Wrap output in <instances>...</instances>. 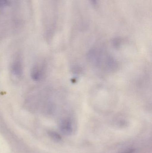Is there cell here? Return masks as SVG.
<instances>
[{
	"mask_svg": "<svg viewBox=\"0 0 152 153\" xmlns=\"http://www.w3.org/2000/svg\"><path fill=\"white\" fill-rule=\"evenodd\" d=\"M12 73L17 76H21L23 73V66L21 58L20 56H17L14 58L11 65Z\"/></svg>",
	"mask_w": 152,
	"mask_h": 153,
	"instance_id": "1",
	"label": "cell"
},
{
	"mask_svg": "<svg viewBox=\"0 0 152 153\" xmlns=\"http://www.w3.org/2000/svg\"><path fill=\"white\" fill-rule=\"evenodd\" d=\"M60 126L62 132L65 134L70 135L73 132L72 124L68 120H63L61 123Z\"/></svg>",
	"mask_w": 152,
	"mask_h": 153,
	"instance_id": "2",
	"label": "cell"
},
{
	"mask_svg": "<svg viewBox=\"0 0 152 153\" xmlns=\"http://www.w3.org/2000/svg\"><path fill=\"white\" fill-rule=\"evenodd\" d=\"M30 74L31 77L34 81H38L42 77V68H40L37 65L33 66L31 70Z\"/></svg>",
	"mask_w": 152,
	"mask_h": 153,
	"instance_id": "3",
	"label": "cell"
},
{
	"mask_svg": "<svg viewBox=\"0 0 152 153\" xmlns=\"http://www.w3.org/2000/svg\"><path fill=\"white\" fill-rule=\"evenodd\" d=\"M50 135L51 137L55 141H59L61 140V137L60 136L55 132H51L50 133Z\"/></svg>",
	"mask_w": 152,
	"mask_h": 153,
	"instance_id": "4",
	"label": "cell"
},
{
	"mask_svg": "<svg viewBox=\"0 0 152 153\" xmlns=\"http://www.w3.org/2000/svg\"><path fill=\"white\" fill-rule=\"evenodd\" d=\"M8 3V0H0V8H2L7 6Z\"/></svg>",
	"mask_w": 152,
	"mask_h": 153,
	"instance_id": "5",
	"label": "cell"
},
{
	"mask_svg": "<svg viewBox=\"0 0 152 153\" xmlns=\"http://www.w3.org/2000/svg\"><path fill=\"white\" fill-rule=\"evenodd\" d=\"M91 3L93 6H95L98 4V0H90Z\"/></svg>",
	"mask_w": 152,
	"mask_h": 153,
	"instance_id": "6",
	"label": "cell"
},
{
	"mask_svg": "<svg viewBox=\"0 0 152 153\" xmlns=\"http://www.w3.org/2000/svg\"><path fill=\"white\" fill-rule=\"evenodd\" d=\"M135 151L134 149H130L122 153H135Z\"/></svg>",
	"mask_w": 152,
	"mask_h": 153,
	"instance_id": "7",
	"label": "cell"
}]
</instances>
